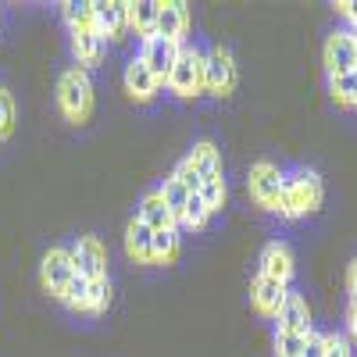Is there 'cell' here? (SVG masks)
I'll use <instances>...</instances> for the list:
<instances>
[{"instance_id": "6da1fadb", "label": "cell", "mask_w": 357, "mask_h": 357, "mask_svg": "<svg viewBox=\"0 0 357 357\" xmlns=\"http://www.w3.org/2000/svg\"><path fill=\"white\" fill-rule=\"evenodd\" d=\"M325 200V186L318 172H282V193H279V215L282 218H304L307 211H318Z\"/></svg>"}, {"instance_id": "7a4b0ae2", "label": "cell", "mask_w": 357, "mask_h": 357, "mask_svg": "<svg viewBox=\"0 0 357 357\" xmlns=\"http://www.w3.org/2000/svg\"><path fill=\"white\" fill-rule=\"evenodd\" d=\"M57 107L68 122L82 126L93 114V82H89V72L82 68H68L57 82Z\"/></svg>"}, {"instance_id": "3957f363", "label": "cell", "mask_w": 357, "mask_h": 357, "mask_svg": "<svg viewBox=\"0 0 357 357\" xmlns=\"http://www.w3.org/2000/svg\"><path fill=\"white\" fill-rule=\"evenodd\" d=\"M165 89L178 100H193L204 93V54L197 47H183L178 50V61L165 82Z\"/></svg>"}, {"instance_id": "277c9868", "label": "cell", "mask_w": 357, "mask_h": 357, "mask_svg": "<svg viewBox=\"0 0 357 357\" xmlns=\"http://www.w3.org/2000/svg\"><path fill=\"white\" fill-rule=\"evenodd\" d=\"M204 89L215 97H229L236 89V61L225 47H211L204 54Z\"/></svg>"}, {"instance_id": "5b68a950", "label": "cell", "mask_w": 357, "mask_h": 357, "mask_svg": "<svg viewBox=\"0 0 357 357\" xmlns=\"http://www.w3.org/2000/svg\"><path fill=\"white\" fill-rule=\"evenodd\" d=\"M72 275H75L72 250H65V247H50V250L43 254V261H40V286H43L50 296H57V301H61V293L68 289Z\"/></svg>"}, {"instance_id": "8992f818", "label": "cell", "mask_w": 357, "mask_h": 357, "mask_svg": "<svg viewBox=\"0 0 357 357\" xmlns=\"http://www.w3.org/2000/svg\"><path fill=\"white\" fill-rule=\"evenodd\" d=\"M178 47L175 40H165V36H146L143 43H139V61L151 68V75L165 86L168 82V75H172V68H175V61H178Z\"/></svg>"}, {"instance_id": "52a82bcc", "label": "cell", "mask_w": 357, "mask_h": 357, "mask_svg": "<svg viewBox=\"0 0 357 357\" xmlns=\"http://www.w3.org/2000/svg\"><path fill=\"white\" fill-rule=\"evenodd\" d=\"M72 264H75V275H82L86 282L107 279V250L97 236H79L72 247Z\"/></svg>"}, {"instance_id": "ba28073f", "label": "cell", "mask_w": 357, "mask_h": 357, "mask_svg": "<svg viewBox=\"0 0 357 357\" xmlns=\"http://www.w3.org/2000/svg\"><path fill=\"white\" fill-rule=\"evenodd\" d=\"M279 193H282V172L272 161H257L250 168V197L268 207V211H279Z\"/></svg>"}, {"instance_id": "9c48e42d", "label": "cell", "mask_w": 357, "mask_h": 357, "mask_svg": "<svg viewBox=\"0 0 357 357\" xmlns=\"http://www.w3.org/2000/svg\"><path fill=\"white\" fill-rule=\"evenodd\" d=\"M93 29L104 40H122L129 29V0H93Z\"/></svg>"}, {"instance_id": "30bf717a", "label": "cell", "mask_w": 357, "mask_h": 357, "mask_svg": "<svg viewBox=\"0 0 357 357\" xmlns=\"http://www.w3.org/2000/svg\"><path fill=\"white\" fill-rule=\"evenodd\" d=\"M186 29H190V8L183 0H165L158 11L154 36H165V40H175L178 47H186Z\"/></svg>"}, {"instance_id": "8fae6325", "label": "cell", "mask_w": 357, "mask_h": 357, "mask_svg": "<svg viewBox=\"0 0 357 357\" xmlns=\"http://www.w3.org/2000/svg\"><path fill=\"white\" fill-rule=\"evenodd\" d=\"M325 72L329 75H347L354 72V33L340 29L325 40Z\"/></svg>"}, {"instance_id": "7c38bea8", "label": "cell", "mask_w": 357, "mask_h": 357, "mask_svg": "<svg viewBox=\"0 0 357 357\" xmlns=\"http://www.w3.org/2000/svg\"><path fill=\"white\" fill-rule=\"evenodd\" d=\"M279 333H293V336H307L311 333V314H307V301L301 293H286V301L275 314Z\"/></svg>"}, {"instance_id": "4fadbf2b", "label": "cell", "mask_w": 357, "mask_h": 357, "mask_svg": "<svg viewBox=\"0 0 357 357\" xmlns=\"http://www.w3.org/2000/svg\"><path fill=\"white\" fill-rule=\"evenodd\" d=\"M104 47H107V40L97 36V29H75V33H72V57H75V68L89 72L93 65H100Z\"/></svg>"}, {"instance_id": "5bb4252c", "label": "cell", "mask_w": 357, "mask_h": 357, "mask_svg": "<svg viewBox=\"0 0 357 357\" xmlns=\"http://www.w3.org/2000/svg\"><path fill=\"white\" fill-rule=\"evenodd\" d=\"M161 82L151 75V68H146L139 57H132V61L126 65V93L136 100V104H151L158 97Z\"/></svg>"}, {"instance_id": "9a60e30c", "label": "cell", "mask_w": 357, "mask_h": 357, "mask_svg": "<svg viewBox=\"0 0 357 357\" xmlns=\"http://www.w3.org/2000/svg\"><path fill=\"white\" fill-rule=\"evenodd\" d=\"M257 275L289 286V279H293V250H289L286 243H279V240L268 243L264 254H261V272H257Z\"/></svg>"}, {"instance_id": "2e32d148", "label": "cell", "mask_w": 357, "mask_h": 357, "mask_svg": "<svg viewBox=\"0 0 357 357\" xmlns=\"http://www.w3.org/2000/svg\"><path fill=\"white\" fill-rule=\"evenodd\" d=\"M286 293H289V286H282V282H275V279L257 275V279H254V293H250V301H254V307H257L264 318H275V314H279V307H282V301H286Z\"/></svg>"}, {"instance_id": "e0dca14e", "label": "cell", "mask_w": 357, "mask_h": 357, "mask_svg": "<svg viewBox=\"0 0 357 357\" xmlns=\"http://www.w3.org/2000/svg\"><path fill=\"white\" fill-rule=\"evenodd\" d=\"M186 158H190V165H193L197 175H200V186L211 183V178H222V154H218V146H215L211 139L193 143V151H190Z\"/></svg>"}, {"instance_id": "ac0fdd59", "label": "cell", "mask_w": 357, "mask_h": 357, "mask_svg": "<svg viewBox=\"0 0 357 357\" xmlns=\"http://www.w3.org/2000/svg\"><path fill=\"white\" fill-rule=\"evenodd\" d=\"M136 218H139L143 225H151L154 232H161V229H178V225H175V218H172V211L165 207V200H161V193H158V190L143 193V200H139V207H136Z\"/></svg>"}, {"instance_id": "d6986e66", "label": "cell", "mask_w": 357, "mask_h": 357, "mask_svg": "<svg viewBox=\"0 0 357 357\" xmlns=\"http://www.w3.org/2000/svg\"><path fill=\"white\" fill-rule=\"evenodd\" d=\"M151 243H154V229L143 225V222L132 215V222L126 225V254H129L136 264H151Z\"/></svg>"}, {"instance_id": "ffe728a7", "label": "cell", "mask_w": 357, "mask_h": 357, "mask_svg": "<svg viewBox=\"0 0 357 357\" xmlns=\"http://www.w3.org/2000/svg\"><path fill=\"white\" fill-rule=\"evenodd\" d=\"M158 11H161V0H129V29L139 40L154 36Z\"/></svg>"}, {"instance_id": "44dd1931", "label": "cell", "mask_w": 357, "mask_h": 357, "mask_svg": "<svg viewBox=\"0 0 357 357\" xmlns=\"http://www.w3.org/2000/svg\"><path fill=\"white\" fill-rule=\"evenodd\" d=\"M178 250H183L178 229H161V232H154V243H151V264H175Z\"/></svg>"}, {"instance_id": "7402d4cb", "label": "cell", "mask_w": 357, "mask_h": 357, "mask_svg": "<svg viewBox=\"0 0 357 357\" xmlns=\"http://www.w3.org/2000/svg\"><path fill=\"white\" fill-rule=\"evenodd\" d=\"M61 18L68 25V33H75V29H93V0H65Z\"/></svg>"}, {"instance_id": "603a6c76", "label": "cell", "mask_w": 357, "mask_h": 357, "mask_svg": "<svg viewBox=\"0 0 357 357\" xmlns=\"http://www.w3.org/2000/svg\"><path fill=\"white\" fill-rule=\"evenodd\" d=\"M161 193V200H165V207L172 211V218H175V225H178V218H183V211H186V200H190V190L178 183V178H165V186L158 190Z\"/></svg>"}, {"instance_id": "cb8c5ba5", "label": "cell", "mask_w": 357, "mask_h": 357, "mask_svg": "<svg viewBox=\"0 0 357 357\" xmlns=\"http://www.w3.org/2000/svg\"><path fill=\"white\" fill-rule=\"evenodd\" d=\"M61 304L68 311H75V314H89V282L82 275H72L68 289L61 293Z\"/></svg>"}, {"instance_id": "d4e9b609", "label": "cell", "mask_w": 357, "mask_h": 357, "mask_svg": "<svg viewBox=\"0 0 357 357\" xmlns=\"http://www.w3.org/2000/svg\"><path fill=\"white\" fill-rule=\"evenodd\" d=\"M329 93L340 107H354L357 104V72L347 75H329Z\"/></svg>"}, {"instance_id": "484cf974", "label": "cell", "mask_w": 357, "mask_h": 357, "mask_svg": "<svg viewBox=\"0 0 357 357\" xmlns=\"http://www.w3.org/2000/svg\"><path fill=\"white\" fill-rule=\"evenodd\" d=\"M207 218H211V211H207V204L200 200V193H190L186 211H183V218H178V232L183 229H204Z\"/></svg>"}, {"instance_id": "4316f807", "label": "cell", "mask_w": 357, "mask_h": 357, "mask_svg": "<svg viewBox=\"0 0 357 357\" xmlns=\"http://www.w3.org/2000/svg\"><path fill=\"white\" fill-rule=\"evenodd\" d=\"M111 307V279L89 282V314H104Z\"/></svg>"}, {"instance_id": "83f0119b", "label": "cell", "mask_w": 357, "mask_h": 357, "mask_svg": "<svg viewBox=\"0 0 357 357\" xmlns=\"http://www.w3.org/2000/svg\"><path fill=\"white\" fill-rule=\"evenodd\" d=\"M200 200L207 204V211H222L225 207V178H211V183H204L200 186Z\"/></svg>"}, {"instance_id": "f1b7e54d", "label": "cell", "mask_w": 357, "mask_h": 357, "mask_svg": "<svg viewBox=\"0 0 357 357\" xmlns=\"http://www.w3.org/2000/svg\"><path fill=\"white\" fill-rule=\"evenodd\" d=\"M307 336H293V333H275V357H304Z\"/></svg>"}, {"instance_id": "f546056e", "label": "cell", "mask_w": 357, "mask_h": 357, "mask_svg": "<svg viewBox=\"0 0 357 357\" xmlns=\"http://www.w3.org/2000/svg\"><path fill=\"white\" fill-rule=\"evenodd\" d=\"M11 132H15V100L8 89H0V143L11 139Z\"/></svg>"}, {"instance_id": "4dcf8cb0", "label": "cell", "mask_w": 357, "mask_h": 357, "mask_svg": "<svg viewBox=\"0 0 357 357\" xmlns=\"http://www.w3.org/2000/svg\"><path fill=\"white\" fill-rule=\"evenodd\" d=\"M172 178H178V183H183L190 193H200V175H197V168L190 165V158H183L175 165V172H172Z\"/></svg>"}, {"instance_id": "1f68e13d", "label": "cell", "mask_w": 357, "mask_h": 357, "mask_svg": "<svg viewBox=\"0 0 357 357\" xmlns=\"http://www.w3.org/2000/svg\"><path fill=\"white\" fill-rule=\"evenodd\" d=\"M325 357H350V343L343 336H325Z\"/></svg>"}, {"instance_id": "d6a6232c", "label": "cell", "mask_w": 357, "mask_h": 357, "mask_svg": "<svg viewBox=\"0 0 357 357\" xmlns=\"http://www.w3.org/2000/svg\"><path fill=\"white\" fill-rule=\"evenodd\" d=\"M304 357H325V336L321 333H307V343H304Z\"/></svg>"}, {"instance_id": "836d02e7", "label": "cell", "mask_w": 357, "mask_h": 357, "mask_svg": "<svg viewBox=\"0 0 357 357\" xmlns=\"http://www.w3.org/2000/svg\"><path fill=\"white\" fill-rule=\"evenodd\" d=\"M336 11L350 22V33H357V0H343V4H336Z\"/></svg>"}, {"instance_id": "e575fe53", "label": "cell", "mask_w": 357, "mask_h": 357, "mask_svg": "<svg viewBox=\"0 0 357 357\" xmlns=\"http://www.w3.org/2000/svg\"><path fill=\"white\" fill-rule=\"evenodd\" d=\"M347 325H350V340L357 343V301H350V311H347Z\"/></svg>"}, {"instance_id": "d590c367", "label": "cell", "mask_w": 357, "mask_h": 357, "mask_svg": "<svg viewBox=\"0 0 357 357\" xmlns=\"http://www.w3.org/2000/svg\"><path fill=\"white\" fill-rule=\"evenodd\" d=\"M347 286H350V296L357 301V257L350 261V272H347Z\"/></svg>"}, {"instance_id": "8d00e7d4", "label": "cell", "mask_w": 357, "mask_h": 357, "mask_svg": "<svg viewBox=\"0 0 357 357\" xmlns=\"http://www.w3.org/2000/svg\"><path fill=\"white\" fill-rule=\"evenodd\" d=\"M354 72H357V33H354Z\"/></svg>"}, {"instance_id": "74e56055", "label": "cell", "mask_w": 357, "mask_h": 357, "mask_svg": "<svg viewBox=\"0 0 357 357\" xmlns=\"http://www.w3.org/2000/svg\"><path fill=\"white\" fill-rule=\"evenodd\" d=\"M354 107H357V104H354Z\"/></svg>"}]
</instances>
